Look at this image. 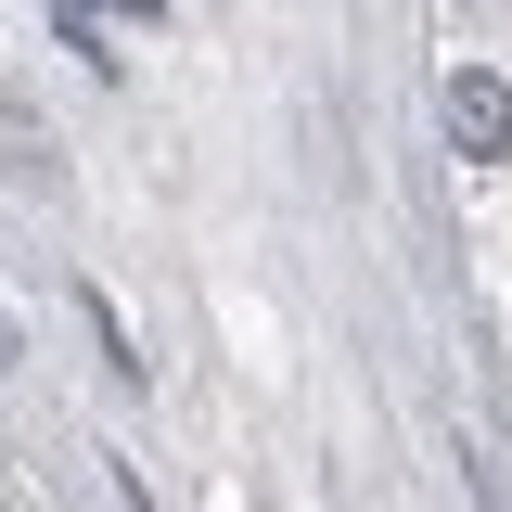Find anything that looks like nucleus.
<instances>
[{
    "label": "nucleus",
    "mask_w": 512,
    "mask_h": 512,
    "mask_svg": "<svg viewBox=\"0 0 512 512\" xmlns=\"http://www.w3.org/2000/svg\"><path fill=\"white\" fill-rule=\"evenodd\" d=\"M448 141H461V154H512V90L487 77V64L448 77Z\"/></svg>",
    "instance_id": "nucleus-1"
},
{
    "label": "nucleus",
    "mask_w": 512,
    "mask_h": 512,
    "mask_svg": "<svg viewBox=\"0 0 512 512\" xmlns=\"http://www.w3.org/2000/svg\"><path fill=\"white\" fill-rule=\"evenodd\" d=\"M52 13H64V26H77V52H103V39H90V0H52Z\"/></svg>",
    "instance_id": "nucleus-2"
}]
</instances>
